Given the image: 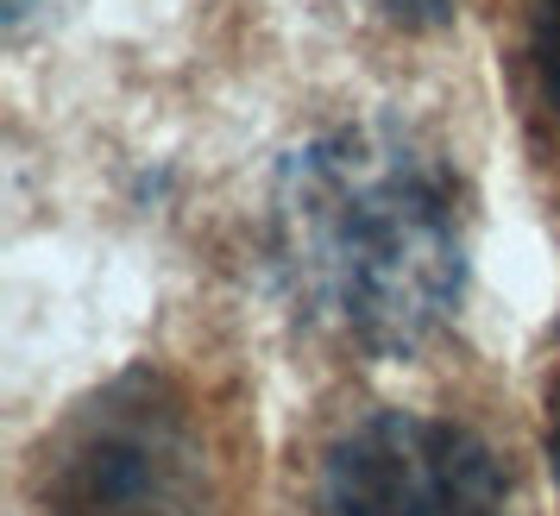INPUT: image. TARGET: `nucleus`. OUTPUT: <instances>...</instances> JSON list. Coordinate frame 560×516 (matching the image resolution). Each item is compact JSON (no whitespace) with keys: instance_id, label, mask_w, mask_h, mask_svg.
Returning a JSON list of instances; mask_svg holds the SVG:
<instances>
[{"instance_id":"6","label":"nucleus","mask_w":560,"mask_h":516,"mask_svg":"<svg viewBox=\"0 0 560 516\" xmlns=\"http://www.w3.org/2000/svg\"><path fill=\"white\" fill-rule=\"evenodd\" d=\"M541 441H548V466H555V479H560V365H555V378H548V422H541Z\"/></svg>"},{"instance_id":"7","label":"nucleus","mask_w":560,"mask_h":516,"mask_svg":"<svg viewBox=\"0 0 560 516\" xmlns=\"http://www.w3.org/2000/svg\"><path fill=\"white\" fill-rule=\"evenodd\" d=\"M26 7H32V0H7V13H26Z\"/></svg>"},{"instance_id":"2","label":"nucleus","mask_w":560,"mask_h":516,"mask_svg":"<svg viewBox=\"0 0 560 516\" xmlns=\"http://www.w3.org/2000/svg\"><path fill=\"white\" fill-rule=\"evenodd\" d=\"M38 497L45 516H214V472L189 403L152 372H127L57 429Z\"/></svg>"},{"instance_id":"1","label":"nucleus","mask_w":560,"mask_h":516,"mask_svg":"<svg viewBox=\"0 0 560 516\" xmlns=\"http://www.w3.org/2000/svg\"><path fill=\"white\" fill-rule=\"evenodd\" d=\"M271 265L308 321L359 347L429 340L466 284L447 164L397 127H334L283 157Z\"/></svg>"},{"instance_id":"4","label":"nucleus","mask_w":560,"mask_h":516,"mask_svg":"<svg viewBox=\"0 0 560 516\" xmlns=\"http://www.w3.org/2000/svg\"><path fill=\"white\" fill-rule=\"evenodd\" d=\"M529 57H535V82H541V95H548V107L560 114V0H535Z\"/></svg>"},{"instance_id":"5","label":"nucleus","mask_w":560,"mask_h":516,"mask_svg":"<svg viewBox=\"0 0 560 516\" xmlns=\"http://www.w3.org/2000/svg\"><path fill=\"white\" fill-rule=\"evenodd\" d=\"M372 7L397 26H441V20H454L459 0H372Z\"/></svg>"},{"instance_id":"3","label":"nucleus","mask_w":560,"mask_h":516,"mask_svg":"<svg viewBox=\"0 0 560 516\" xmlns=\"http://www.w3.org/2000/svg\"><path fill=\"white\" fill-rule=\"evenodd\" d=\"M322 516H516L491 447L454 422L378 410L334 441Z\"/></svg>"}]
</instances>
